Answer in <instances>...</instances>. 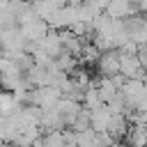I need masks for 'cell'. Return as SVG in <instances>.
<instances>
[{"mask_svg":"<svg viewBox=\"0 0 147 147\" xmlns=\"http://www.w3.org/2000/svg\"><path fill=\"white\" fill-rule=\"evenodd\" d=\"M44 142H46V147H67L64 131H51V133H44Z\"/></svg>","mask_w":147,"mask_h":147,"instance_id":"cell-10","label":"cell"},{"mask_svg":"<svg viewBox=\"0 0 147 147\" xmlns=\"http://www.w3.org/2000/svg\"><path fill=\"white\" fill-rule=\"evenodd\" d=\"M18 28L23 30L25 39L32 41V44H39V41L51 32V28H48V23H46L44 18H34V21H30V23H25V25H18Z\"/></svg>","mask_w":147,"mask_h":147,"instance_id":"cell-2","label":"cell"},{"mask_svg":"<svg viewBox=\"0 0 147 147\" xmlns=\"http://www.w3.org/2000/svg\"><path fill=\"white\" fill-rule=\"evenodd\" d=\"M32 147H46V142H44V136H41V138H37V140L32 142Z\"/></svg>","mask_w":147,"mask_h":147,"instance_id":"cell-16","label":"cell"},{"mask_svg":"<svg viewBox=\"0 0 147 147\" xmlns=\"http://www.w3.org/2000/svg\"><path fill=\"white\" fill-rule=\"evenodd\" d=\"M7 140H9V122L7 117L0 115V142H7Z\"/></svg>","mask_w":147,"mask_h":147,"instance_id":"cell-12","label":"cell"},{"mask_svg":"<svg viewBox=\"0 0 147 147\" xmlns=\"http://www.w3.org/2000/svg\"><path fill=\"white\" fill-rule=\"evenodd\" d=\"M51 5L60 9V7H67V5H69V0H51Z\"/></svg>","mask_w":147,"mask_h":147,"instance_id":"cell-14","label":"cell"},{"mask_svg":"<svg viewBox=\"0 0 147 147\" xmlns=\"http://www.w3.org/2000/svg\"><path fill=\"white\" fill-rule=\"evenodd\" d=\"M87 2H90V5H94L99 11H106V9H108V5H110V0H87Z\"/></svg>","mask_w":147,"mask_h":147,"instance_id":"cell-13","label":"cell"},{"mask_svg":"<svg viewBox=\"0 0 147 147\" xmlns=\"http://www.w3.org/2000/svg\"><path fill=\"white\" fill-rule=\"evenodd\" d=\"M25 106L16 99L14 92H0V115L2 117H14L23 110Z\"/></svg>","mask_w":147,"mask_h":147,"instance_id":"cell-4","label":"cell"},{"mask_svg":"<svg viewBox=\"0 0 147 147\" xmlns=\"http://www.w3.org/2000/svg\"><path fill=\"white\" fill-rule=\"evenodd\" d=\"M110 122H113V113H110L108 106H101L99 110H92V129L96 133H108Z\"/></svg>","mask_w":147,"mask_h":147,"instance_id":"cell-5","label":"cell"},{"mask_svg":"<svg viewBox=\"0 0 147 147\" xmlns=\"http://www.w3.org/2000/svg\"><path fill=\"white\" fill-rule=\"evenodd\" d=\"M37 46H39V51H44V53H46L48 57H53V60H55L60 53H64V46H62V39H60V32H57V30H51Z\"/></svg>","mask_w":147,"mask_h":147,"instance_id":"cell-3","label":"cell"},{"mask_svg":"<svg viewBox=\"0 0 147 147\" xmlns=\"http://www.w3.org/2000/svg\"><path fill=\"white\" fill-rule=\"evenodd\" d=\"M136 5H138V9L142 14H147V0H136Z\"/></svg>","mask_w":147,"mask_h":147,"instance_id":"cell-15","label":"cell"},{"mask_svg":"<svg viewBox=\"0 0 147 147\" xmlns=\"http://www.w3.org/2000/svg\"><path fill=\"white\" fill-rule=\"evenodd\" d=\"M21 74H23V71L18 69V64H16L11 57H5V55L0 57V76H2V78H5V76H21Z\"/></svg>","mask_w":147,"mask_h":147,"instance_id":"cell-9","label":"cell"},{"mask_svg":"<svg viewBox=\"0 0 147 147\" xmlns=\"http://www.w3.org/2000/svg\"><path fill=\"white\" fill-rule=\"evenodd\" d=\"M55 67L57 69H62V71H67V74H71L74 69H76V55H71V53H60L57 57H55Z\"/></svg>","mask_w":147,"mask_h":147,"instance_id":"cell-8","label":"cell"},{"mask_svg":"<svg viewBox=\"0 0 147 147\" xmlns=\"http://www.w3.org/2000/svg\"><path fill=\"white\" fill-rule=\"evenodd\" d=\"M96 71L99 76L103 78H113L119 74V51H108V53H101L99 62H96Z\"/></svg>","mask_w":147,"mask_h":147,"instance_id":"cell-1","label":"cell"},{"mask_svg":"<svg viewBox=\"0 0 147 147\" xmlns=\"http://www.w3.org/2000/svg\"><path fill=\"white\" fill-rule=\"evenodd\" d=\"M99 57H101V51H99L92 41L83 46V53H80V62H83V64H96Z\"/></svg>","mask_w":147,"mask_h":147,"instance_id":"cell-7","label":"cell"},{"mask_svg":"<svg viewBox=\"0 0 147 147\" xmlns=\"http://www.w3.org/2000/svg\"><path fill=\"white\" fill-rule=\"evenodd\" d=\"M113 147H129V142H115Z\"/></svg>","mask_w":147,"mask_h":147,"instance_id":"cell-17","label":"cell"},{"mask_svg":"<svg viewBox=\"0 0 147 147\" xmlns=\"http://www.w3.org/2000/svg\"><path fill=\"white\" fill-rule=\"evenodd\" d=\"M83 106L87 108V110H99L101 106H106L103 103V99H101V94H99V90H96V85L92 83L90 87H87V92H85V96H83Z\"/></svg>","mask_w":147,"mask_h":147,"instance_id":"cell-6","label":"cell"},{"mask_svg":"<svg viewBox=\"0 0 147 147\" xmlns=\"http://www.w3.org/2000/svg\"><path fill=\"white\" fill-rule=\"evenodd\" d=\"M0 57H2V46H0Z\"/></svg>","mask_w":147,"mask_h":147,"instance_id":"cell-18","label":"cell"},{"mask_svg":"<svg viewBox=\"0 0 147 147\" xmlns=\"http://www.w3.org/2000/svg\"><path fill=\"white\" fill-rule=\"evenodd\" d=\"M32 7H34V11L39 14V18H44V21L57 9V7L51 5V0H32Z\"/></svg>","mask_w":147,"mask_h":147,"instance_id":"cell-11","label":"cell"}]
</instances>
